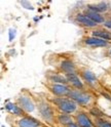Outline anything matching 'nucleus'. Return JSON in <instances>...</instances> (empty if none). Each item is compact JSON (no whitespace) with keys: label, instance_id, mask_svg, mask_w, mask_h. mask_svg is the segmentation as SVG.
Returning a JSON list of instances; mask_svg holds the SVG:
<instances>
[{"label":"nucleus","instance_id":"obj_1","mask_svg":"<svg viewBox=\"0 0 111 127\" xmlns=\"http://www.w3.org/2000/svg\"><path fill=\"white\" fill-rule=\"evenodd\" d=\"M55 104L58 106V108L64 113H73L76 110V104L75 101L72 99H68V98H64V97H60L55 99Z\"/></svg>","mask_w":111,"mask_h":127},{"label":"nucleus","instance_id":"obj_2","mask_svg":"<svg viewBox=\"0 0 111 127\" xmlns=\"http://www.w3.org/2000/svg\"><path fill=\"white\" fill-rule=\"evenodd\" d=\"M69 96L71 97V99L76 101L79 105H86L91 100L90 95L86 92H83L80 90H71L69 93Z\"/></svg>","mask_w":111,"mask_h":127},{"label":"nucleus","instance_id":"obj_3","mask_svg":"<svg viewBox=\"0 0 111 127\" xmlns=\"http://www.w3.org/2000/svg\"><path fill=\"white\" fill-rule=\"evenodd\" d=\"M51 90L53 91V93H55L56 95H59V96H63V95L69 94L71 91L64 84H54L51 87Z\"/></svg>","mask_w":111,"mask_h":127},{"label":"nucleus","instance_id":"obj_4","mask_svg":"<svg viewBox=\"0 0 111 127\" xmlns=\"http://www.w3.org/2000/svg\"><path fill=\"white\" fill-rule=\"evenodd\" d=\"M19 105H20L21 109L27 111V112H32L34 110V104L32 102V100L27 96H21L19 98Z\"/></svg>","mask_w":111,"mask_h":127},{"label":"nucleus","instance_id":"obj_5","mask_svg":"<svg viewBox=\"0 0 111 127\" xmlns=\"http://www.w3.org/2000/svg\"><path fill=\"white\" fill-rule=\"evenodd\" d=\"M76 122L79 127H93L90 118L83 113H80L76 116Z\"/></svg>","mask_w":111,"mask_h":127},{"label":"nucleus","instance_id":"obj_6","mask_svg":"<svg viewBox=\"0 0 111 127\" xmlns=\"http://www.w3.org/2000/svg\"><path fill=\"white\" fill-rule=\"evenodd\" d=\"M76 21L81 24V25L85 26V27H90V28H93V27H96L97 24L95 23L94 21H92L86 14H78L76 17Z\"/></svg>","mask_w":111,"mask_h":127},{"label":"nucleus","instance_id":"obj_7","mask_svg":"<svg viewBox=\"0 0 111 127\" xmlns=\"http://www.w3.org/2000/svg\"><path fill=\"white\" fill-rule=\"evenodd\" d=\"M84 43L86 45H90V46H106L107 45V42L105 40H102V39L94 37V36L85 38Z\"/></svg>","mask_w":111,"mask_h":127},{"label":"nucleus","instance_id":"obj_8","mask_svg":"<svg viewBox=\"0 0 111 127\" xmlns=\"http://www.w3.org/2000/svg\"><path fill=\"white\" fill-rule=\"evenodd\" d=\"M61 69H62V71H64L66 73V75L67 74H75V71H76L74 64L71 61H63L61 64Z\"/></svg>","mask_w":111,"mask_h":127},{"label":"nucleus","instance_id":"obj_9","mask_svg":"<svg viewBox=\"0 0 111 127\" xmlns=\"http://www.w3.org/2000/svg\"><path fill=\"white\" fill-rule=\"evenodd\" d=\"M39 123L33 118L30 117H25L22 118L19 121V126L20 127H38Z\"/></svg>","mask_w":111,"mask_h":127},{"label":"nucleus","instance_id":"obj_10","mask_svg":"<svg viewBox=\"0 0 111 127\" xmlns=\"http://www.w3.org/2000/svg\"><path fill=\"white\" fill-rule=\"evenodd\" d=\"M66 78H67V81L71 85H73L76 88H82V82L79 80V78L76 74H67Z\"/></svg>","mask_w":111,"mask_h":127},{"label":"nucleus","instance_id":"obj_11","mask_svg":"<svg viewBox=\"0 0 111 127\" xmlns=\"http://www.w3.org/2000/svg\"><path fill=\"white\" fill-rule=\"evenodd\" d=\"M93 36L100 38L102 40H111V33L106 30H95L93 32Z\"/></svg>","mask_w":111,"mask_h":127},{"label":"nucleus","instance_id":"obj_12","mask_svg":"<svg viewBox=\"0 0 111 127\" xmlns=\"http://www.w3.org/2000/svg\"><path fill=\"white\" fill-rule=\"evenodd\" d=\"M85 14L88 15V17H89L92 21H94L96 24H98V23H104V18H103L102 15H101L99 12H97V11L88 9V10H86V13H85Z\"/></svg>","mask_w":111,"mask_h":127},{"label":"nucleus","instance_id":"obj_13","mask_svg":"<svg viewBox=\"0 0 111 127\" xmlns=\"http://www.w3.org/2000/svg\"><path fill=\"white\" fill-rule=\"evenodd\" d=\"M5 108H6V110L8 111V112H10V113H12L14 115H21L23 113L22 109L19 106H15V105L11 104V102H8V104L5 106Z\"/></svg>","mask_w":111,"mask_h":127},{"label":"nucleus","instance_id":"obj_14","mask_svg":"<svg viewBox=\"0 0 111 127\" xmlns=\"http://www.w3.org/2000/svg\"><path fill=\"white\" fill-rule=\"evenodd\" d=\"M81 76H82V78L84 79V80L86 82H89V83L96 82V76L94 75V73L90 72V71H83V72L81 73Z\"/></svg>","mask_w":111,"mask_h":127},{"label":"nucleus","instance_id":"obj_15","mask_svg":"<svg viewBox=\"0 0 111 127\" xmlns=\"http://www.w3.org/2000/svg\"><path fill=\"white\" fill-rule=\"evenodd\" d=\"M89 9L94 10V11H97V12H101V11H105L107 9V5L106 3H99V4H95V5H89Z\"/></svg>","mask_w":111,"mask_h":127},{"label":"nucleus","instance_id":"obj_16","mask_svg":"<svg viewBox=\"0 0 111 127\" xmlns=\"http://www.w3.org/2000/svg\"><path fill=\"white\" fill-rule=\"evenodd\" d=\"M51 80L54 81V82H58L59 84H65V83L68 82L66 76L64 77V76H61V75H54V76H52Z\"/></svg>","mask_w":111,"mask_h":127},{"label":"nucleus","instance_id":"obj_17","mask_svg":"<svg viewBox=\"0 0 111 127\" xmlns=\"http://www.w3.org/2000/svg\"><path fill=\"white\" fill-rule=\"evenodd\" d=\"M58 120H59V122H61L63 124H67V125L72 123V119H71V117L68 116V115H65V114L60 115L59 118H58Z\"/></svg>","mask_w":111,"mask_h":127},{"label":"nucleus","instance_id":"obj_18","mask_svg":"<svg viewBox=\"0 0 111 127\" xmlns=\"http://www.w3.org/2000/svg\"><path fill=\"white\" fill-rule=\"evenodd\" d=\"M40 111H41V114L45 118H49L50 116H52V111L47 105H42V107L40 108Z\"/></svg>","mask_w":111,"mask_h":127},{"label":"nucleus","instance_id":"obj_19","mask_svg":"<svg viewBox=\"0 0 111 127\" xmlns=\"http://www.w3.org/2000/svg\"><path fill=\"white\" fill-rule=\"evenodd\" d=\"M97 126L98 127H111V124L106 122V121H102V120H98L97 121Z\"/></svg>","mask_w":111,"mask_h":127},{"label":"nucleus","instance_id":"obj_20","mask_svg":"<svg viewBox=\"0 0 111 127\" xmlns=\"http://www.w3.org/2000/svg\"><path fill=\"white\" fill-rule=\"evenodd\" d=\"M104 26H105L106 28H108V29H110V30H111V19H110V20H108V21H106V22L104 23Z\"/></svg>","mask_w":111,"mask_h":127},{"label":"nucleus","instance_id":"obj_21","mask_svg":"<svg viewBox=\"0 0 111 127\" xmlns=\"http://www.w3.org/2000/svg\"><path fill=\"white\" fill-rule=\"evenodd\" d=\"M13 38H14V30L12 31V29H10L9 30V40L11 41Z\"/></svg>","mask_w":111,"mask_h":127},{"label":"nucleus","instance_id":"obj_22","mask_svg":"<svg viewBox=\"0 0 111 127\" xmlns=\"http://www.w3.org/2000/svg\"><path fill=\"white\" fill-rule=\"evenodd\" d=\"M66 127H79V126L76 125V124H74V123H71V124H68Z\"/></svg>","mask_w":111,"mask_h":127},{"label":"nucleus","instance_id":"obj_23","mask_svg":"<svg viewBox=\"0 0 111 127\" xmlns=\"http://www.w3.org/2000/svg\"><path fill=\"white\" fill-rule=\"evenodd\" d=\"M109 55H110V57H111V48L109 49Z\"/></svg>","mask_w":111,"mask_h":127}]
</instances>
